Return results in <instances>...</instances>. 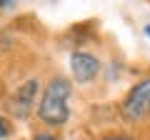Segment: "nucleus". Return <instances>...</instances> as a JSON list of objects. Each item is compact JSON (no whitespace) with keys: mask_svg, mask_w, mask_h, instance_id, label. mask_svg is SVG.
Here are the masks:
<instances>
[{"mask_svg":"<svg viewBox=\"0 0 150 140\" xmlns=\"http://www.w3.org/2000/svg\"><path fill=\"white\" fill-rule=\"evenodd\" d=\"M120 115L128 123H140L143 118L150 115V78H145L138 85L130 88L125 100L120 103Z\"/></svg>","mask_w":150,"mask_h":140,"instance_id":"obj_2","label":"nucleus"},{"mask_svg":"<svg viewBox=\"0 0 150 140\" xmlns=\"http://www.w3.org/2000/svg\"><path fill=\"white\" fill-rule=\"evenodd\" d=\"M35 98H38V80H28L23 85L15 88L10 98H8V110L13 118H28L30 110L35 108Z\"/></svg>","mask_w":150,"mask_h":140,"instance_id":"obj_3","label":"nucleus"},{"mask_svg":"<svg viewBox=\"0 0 150 140\" xmlns=\"http://www.w3.org/2000/svg\"><path fill=\"white\" fill-rule=\"evenodd\" d=\"M10 133H13V123L5 118V115H0V140H3V138H8Z\"/></svg>","mask_w":150,"mask_h":140,"instance_id":"obj_5","label":"nucleus"},{"mask_svg":"<svg viewBox=\"0 0 150 140\" xmlns=\"http://www.w3.org/2000/svg\"><path fill=\"white\" fill-rule=\"evenodd\" d=\"M70 73H73V78L78 83H90L100 73V63H98L95 55L78 50V53L70 55Z\"/></svg>","mask_w":150,"mask_h":140,"instance_id":"obj_4","label":"nucleus"},{"mask_svg":"<svg viewBox=\"0 0 150 140\" xmlns=\"http://www.w3.org/2000/svg\"><path fill=\"white\" fill-rule=\"evenodd\" d=\"M100 140H133V138H128V135H120V133H110V135H105V138H100Z\"/></svg>","mask_w":150,"mask_h":140,"instance_id":"obj_7","label":"nucleus"},{"mask_svg":"<svg viewBox=\"0 0 150 140\" xmlns=\"http://www.w3.org/2000/svg\"><path fill=\"white\" fill-rule=\"evenodd\" d=\"M68 100H70V83L68 78L63 75H55L53 80L45 85L43 98H40V105H38V118L43 120L45 125H65L70 118V108H68Z\"/></svg>","mask_w":150,"mask_h":140,"instance_id":"obj_1","label":"nucleus"},{"mask_svg":"<svg viewBox=\"0 0 150 140\" xmlns=\"http://www.w3.org/2000/svg\"><path fill=\"white\" fill-rule=\"evenodd\" d=\"M0 93H3V88H0Z\"/></svg>","mask_w":150,"mask_h":140,"instance_id":"obj_10","label":"nucleus"},{"mask_svg":"<svg viewBox=\"0 0 150 140\" xmlns=\"http://www.w3.org/2000/svg\"><path fill=\"white\" fill-rule=\"evenodd\" d=\"M10 5V0H0V8H8Z\"/></svg>","mask_w":150,"mask_h":140,"instance_id":"obj_8","label":"nucleus"},{"mask_svg":"<svg viewBox=\"0 0 150 140\" xmlns=\"http://www.w3.org/2000/svg\"><path fill=\"white\" fill-rule=\"evenodd\" d=\"M145 35H148V38H150V25H145Z\"/></svg>","mask_w":150,"mask_h":140,"instance_id":"obj_9","label":"nucleus"},{"mask_svg":"<svg viewBox=\"0 0 150 140\" xmlns=\"http://www.w3.org/2000/svg\"><path fill=\"white\" fill-rule=\"evenodd\" d=\"M33 140H60V138H58V135H53V133H38Z\"/></svg>","mask_w":150,"mask_h":140,"instance_id":"obj_6","label":"nucleus"}]
</instances>
